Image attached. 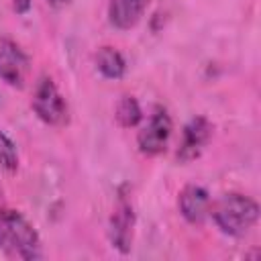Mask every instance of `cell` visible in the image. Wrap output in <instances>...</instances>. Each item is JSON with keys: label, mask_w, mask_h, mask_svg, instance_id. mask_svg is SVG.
I'll return each instance as SVG.
<instances>
[{"label": "cell", "mask_w": 261, "mask_h": 261, "mask_svg": "<svg viewBox=\"0 0 261 261\" xmlns=\"http://www.w3.org/2000/svg\"><path fill=\"white\" fill-rule=\"evenodd\" d=\"M177 206L181 216L192 222V224H200L204 222V218L210 212V194L206 192V188L198 186V184H188L177 198Z\"/></svg>", "instance_id": "ba28073f"}, {"label": "cell", "mask_w": 261, "mask_h": 261, "mask_svg": "<svg viewBox=\"0 0 261 261\" xmlns=\"http://www.w3.org/2000/svg\"><path fill=\"white\" fill-rule=\"evenodd\" d=\"M210 135H212V124L204 116H194L184 126L181 143H179V149H177V159L181 163H188V161L196 159L202 153V149L206 147Z\"/></svg>", "instance_id": "52a82bcc"}, {"label": "cell", "mask_w": 261, "mask_h": 261, "mask_svg": "<svg viewBox=\"0 0 261 261\" xmlns=\"http://www.w3.org/2000/svg\"><path fill=\"white\" fill-rule=\"evenodd\" d=\"M147 6H149V0H110L108 20L112 27L120 31L133 29L145 14Z\"/></svg>", "instance_id": "9c48e42d"}, {"label": "cell", "mask_w": 261, "mask_h": 261, "mask_svg": "<svg viewBox=\"0 0 261 261\" xmlns=\"http://www.w3.org/2000/svg\"><path fill=\"white\" fill-rule=\"evenodd\" d=\"M96 67L108 80H120L126 71V61L114 47H102L96 53Z\"/></svg>", "instance_id": "30bf717a"}, {"label": "cell", "mask_w": 261, "mask_h": 261, "mask_svg": "<svg viewBox=\"0 0 261 261\" xmlns=\"http://www.w3.org/2000/svg\"><path fill=\"white\" fill-rule=\"evenodd\" d=\"M133 226H135L133 204L128 202L126 196H120L116 206H114V210H112L110 224H108V239H110L112 247L118 249L120 253H128L130 251Z\"/></svg>", "instance_id": "8992f818"}, {"label": "cell", "mask_w": 261, "mask_h": 261, "mask_svg": "<svg viewBox=\"0 0 261 261\" xmlns=\"http://www.w3.org/2000/svg\"><path fill=\"white\" fill-rule=\"evenodd\" d=\"M29 6H31V2H29V0H14V8H16L18 12H24Z\"/></svg>", "instance_id": "4fadbf2b"}, {"label": "cell", "mask_w": 261, "mask_h": 261, "mask_svg": "<svg viewBox=\"0 0 261 261\" xmlns=\"http://www.w3.org/2000/svg\"><path fill=\"white\" fill-rule=\"evenodd\" d=\"M18 167V153H16V145L12 143V139L0 130V169L4 171H14Z\"/></svg>", "instance_id": "7c38bea8"}, {"label": "cell", "mask_w": 261, "mask_h": 261, "mask_svg": "<svg viewBox=\"0 0 261 261\" xmlns=\"http://www.w3.org/2000/svg\"><path fill=\"white\" fill-rule=\"evenodd\" d=\"M0 249L27 261L43 257V245L35 226L12 208H6L0 218Z\"/></svg>", "instance_id": "7a4b0ae2"}, {"label": "cell", "mask_w": 261, "mask_h": 261, "mask_svg": "<svg viewBox=\"0 0 261 261\" xmlns=\"http://www.w3.org/2000/svg\"><path fill=\"white\" fill-rule=\"evenodd\" d=\"M31 106L45 124L61 126L67 122V102L49 75L39 77V82L35 84Z\"/></svg>", "instance_id": "3957f363"}, {"label": "cell", "mask_w": 261, "mask_h": 261, "mask_svg": "<svg viewBox=\"0 0 261 261\" xmlns=\"http://www.w3.org/2000/svg\"><path fill=\"white\" fill-rule=\"evenodd\" d=\"M31 69L29 55L6 35L0 33V80L14 88H22Z\"/></svg>", "instance_id": "277c9868"}, {"label": "cell", "mask_w": 261, "mask_h": 261, "mask_svg": "<svg viewBox=\"0 0 261 261\" xmlns=\"http://www.w3.org/2000/svg\"><path fill=\"white\" fill-rule=\"evenodd\" d=\"M6 208H8V206L4 204V200H2V190H0V218H2V212H4Z\"/></svg>", "instance_id": "9a60e30c"}, {"label": "cell", "mask_w": 261, "mask_h": 261, "mask_svg": "<svg viewBox=\"0 0 261 261\" xmlns=\"http://www.w3.org/2000/svg\"><path fill=\"white\" fill-rule=\"evenodd\" d=\"M169 137H171V118L165 110L157 108L137 135L139 151L143 155H149V157L159 155L165 151Z\"/></svg>", "instance_id": "5b68a950"}, {"label": "cell", "mask_w": 261, "mask_h": 261, "mask_svg": "<svg viewBox=\"0 0 261 261\" xmlns=\"http://www.w3.org/2000/svg\"><path fill=\"white\" fill-rule=\"evenodd\" d=\"M71 0H47V4H51L53 8H61V6H67Z\"/></svg>", "instance_id": "5bb4252c"}, {"label": "cell", "mask_w": 261, "mask_h": 261, "mask_svg": "<svg viewBox=\"0 0 261 261\" xmlns=\"http://www.w3.org/2000/svg\"><path fill=\"white\" fill-rule=\"evenodd\" d=\"M216 226L228 237H243L247 234L257 218H259V204L243 194H224L214 204H210V212Z\"/></svg>", "instance_id": "6da1fadb"}, {"label": "cell", "mask_w": 261, "mask_h": 261, "mask_svg": "<svg viewBox=\"0 0 261 261\" xmlns=\"http://www.w3.org/2000/svg\"><path fill=\"white\" fill-rule=\"evenodd\" d=\"M141 106H139V102L133 98V96H124L120 102H118V106H116V120H118V124L120 126H124V128H128V126H135L139 120H141Z\"/></svg>", "instance_id": "8fae6325"}]
</instances>
